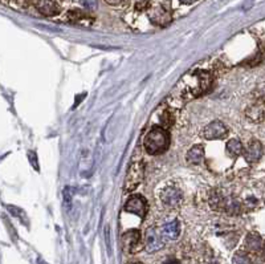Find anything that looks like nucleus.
Listing matches in <instances>:
<instances>
[{
  "mask_svg": "<svg viewBox=\"0 0 265 264\" xmlns=\"http://www.w3.org/2000/svg\"><path fill=\"white\" fill-rule=\"evenodd\" d=\"M212 75L210 72L194 71L182 78L177 86V93L184 100H192L207 93L212 86Z\"/></svg>",
  "mask_w": 265,
  "mask_h": 264,
  "instance_id": "obj_1",
  "label": "nucleus"
},
{
  "mask_svg": "<svg viewBox=\"0 0 265 264\" xmlns=\"http://www.w3.org/2000/svg\"><path fill=\"white\" fill-rule=\"evenodd\" d=\"M145 150L150 154V156H158L162 154L170 146V136L169 131L166 130L162 126L153 127L145 137L144 141Z\"/></svg>",
  "mask_w": 265,
  "mask_h": 264,
  "instance_id": "obj_2",
  "label": "nucleus"
},
{
  "mask_svg": "<svg viewBox=\"0 0 265 264\" xmlns=\"http://www.w3.org/2000/svg\"><path fill=\"white\" fill-rule=\"evenodd\" d=\"M145 177V165L142 161H136L132 162L131 166L126 173L125 178V191L130 193L132 190H136L140 186Z\"/></svg>",
  "mask_w": 265,
  "mask_h": 264,
  "instance_id": "obj_3",
  "label": "nucleus"
},
{
  "mask_svg": "<svg viewBox=\"0 0 265 264\" xmlns=\"http://www.w3.org/2000/svg\"><path fill=\"white\" fill-rule=\"evenodd\" d=\"M159 198H161V202L167 208H171V210H177V208L181 207L182 202H183V194L177 186H166L161 190L159 193Z\"/></svg>",
  "mask_w": 265,
  "mask_h": 264,
  "instance_id": "obj_4",
  "label": "nucleus"
},
{
  "mask_svg": "<svg viewBox=\"0 0 265 264\" xmlns=\"http://www.w3.org/2000/svg\"><path fill=\"white\" fill-rule=\"evenodd\" d=\"M122 247L126 252L136 253L140 252L145 247V240L142 239V235L138 230H129L122 235L121 238Z\"/></svg>",
  "mask_w": 265,
  "mask_h": 264,
  "instance_id": "obj_5",
  "label": "nucleus"
},
{
  "mask_svg": "<svg viewBox=\"0 0 265 264\" xmlns=\"http://www.w3.org/2000/svg\"><path fill=\"white\" fill-rule=\"evenodd\" d=\"M148 12L151 23L155 26L166 27L171 22V12L169 10H166L163 6H154V7L151 6Z\"/></svg>",
  "mask_w": 265,
  "mask_h": 264,
  "instance_id": "obj_6",
  "label": "nucleus"
},
{
  "mask_svg": "<svg viewBox=\"0 0 265 264\" xmlns=\"http://www.w3.org/2000/svg\"><path fill=\"white\" fill-rule=\"evenodd\" d=\"M228 134V129L221 121H212L207 125L202 131V136L206 140H220Z\"/></svg>",
  "mask_w": 265,
  "mask_h": 264,
  "instance_id": "obj_7",
  "label": "nucleus"
},
{
  "mask_svg": "<svg viewBox=\"0 0 265 264\" xmlns=\"http://www.w3.org/2000/svg\"><path fill=\"white\" fill-rule=\"evenodd\" d=\"M125 210L129 212L136 214L140 218H145L146 212H148V203L145 201L144 197L141 195H132L127 199L125 205Z\"/></svg>",
  "mask_w": 265,
  "mask_h": 264,
  "instance_id": "obj_8",
  "label": "nucleus"
},
{
  "mask_svg": "<svg viewBox=\"0 0 265 264\" xmlns=\"http://www.w3.org/2000/svg\"><path fill=\"white\" fill-rule=\"evenodd\" d=\"M165 240L162 239L159 231L155 228H148L145 232V248L148 249L149 252H155L163 247Z\"/></svg>",
  "mask_w": 265,
  "mask_h": 264,
  "instance_id": "obj_9",
  "label": "nucleus"
},
{
  "mask_svg": "<svg viewBox=\"0 0 265 264\" xmlns=\"http://www.w3.org/2000/svg\"><path fill=\"white\" fill-rule=\"evenodd\" d=\"M159 234H161L165 242L177 240L179 238V235H181V223H179V220L174 219L171 222H167V223L163 224L159 228Z\"/></svg>",
  "mask_w": 265,
  "mask_h": 264,
  "instance_id": "obj_10",
  "label": "nucleus"
},
{
  "mask_svg": "<svg viewBox=\"0 0 265 264\" xmlns=\"http://www.w3.org/2000/svg\"><path fill=\"white\" fill-rule=\"evenodd\" d=\"M35 6L41 15L48 16V18L59 15L61 12V6L57 0H36Z\"/></svg>",
  "mask_w": 265,
  "mask_h": 264,
  "instance_id": "obj_11",
  "label": "nucleus"
},
{
  "mask_svg": "<svg viewBox=\"0 0 265 264\" xmlns=\"http://www.w3.org/2000/svg\"><path fill=\"white\" fill-rule=\"evenodd\" d=\"M262 157V145L257 140H252L244 150V158L248 164H256L261 160Z\"/></svg>",
  "mask_w": 265,
  "mask_h": 264,
  "instance_id": "obj_12",
  "label": "nucleus"
},
{
  "mask_svg": "<svg viewBox=\"0 0 265 264\" xmlns=\"http://www.w3.org/2000/svg\"><path fill=\"white\" fill-rule=\"evenodd\" d=\"M245 115L252 122L260 123L265 119V102L257 100L245 109Z\"/></svg>",
  "mask_w": 265,
  "mask_h": 264,
  "instance_id": "obj_13",
  "label": "nucleus"
},
{
  "mask_svg": "<svg viewBox=\"0 0 265 264\" xmlns=\"http://www.w3.org/2000/svg\"><path fill=\"white\" fill-rule=\"evenodd\" d=\"M244 248L247 252L257 253L262 251L264 248V240L257 232H249L245 236V242H244Z\"/></svg>",
  "mask_w": 265,
  "mask_h": 264,
  "instance_id": "obj_14",
  "label": "nucleus"
},
{
  "mask_svg": "<svg viewBox=\"0 0 265 264\" xmlns=\"http://www.w3.org/2000/svg\"><path fill=\"white\" fill-rule=\"evenodd\" d=\"M186 160L190 165H202L204 164V160H206V153H204V148L202 145H195L194 148L187 152V156H186Z\"/></svg>",
  "mask_w": 265,
  "mask_h": 264,
  "instance_id": "obj_15",
  "label": "nucleus"
},
{
  "mask_svg": "<svg viewBox=\"0 0 265 264\" xmlns=\"http://www.w3.org/2000/svg\"><path fill=\"white\" fill-rule=\"evenodd\" d=\"M223 211L227 212L228 215H239L243 211V205L235 197H227L223 206Z\"/></svg>",
  "mask_w": 265,
  "mask_h": 264,
  "instance_id": "obj_16",
  "label": "nucleus"
},
{
  "mask_svg": "<svg viewBox=\"0 0 265 264\" xmlns=\"http://www.w3.org/2000/svg\"><path fill=\"white\" fill-rule=\"evenodd\" d=\"M225 198L227 197L223 194V191H220V190H212L210 194V198H208L210 206L214 208V210H216V211H219V210L223 211V206H224Z\"/></svg>",
  "mask_w": 265,
  "mask_h": 264,
  "instance_id": "obj_17",
  "label": "nucleus"
},
{
  "mask_svg": "<svg viewBox=\"0 0 265 264\" xmlns=\"http://www.w3.org/2000/svg\"><path fill=\"white\" fill-rule=\"evenodd\" d=\"M241 153H243V145H241V142L239 140L233 138V140L228 141V144H227V154L229 157H237Z\"/></svg>",
  "mask_w": 265,
  "mask_h": 264,
  "instance_id": "obj_18",
  "label": "nucleus"
},
{
  "mask_svg": "<svg viewBox=\"0 0 265 264\" xmlns=\"http://www.w3.org/2000/svg\"><path fill=\"white\" fill-rule=\"evenodd\" d=\"M89 19L88 15H85L84 12L80 10H74V11H69L66 14V20L72 23H85Z\"/></svg>",
  "mask_w": 265,
  "mask_h": 264,
  "instance_id": "obj_19",
  "label": "nucleus"
},
{
  "mask_svg": "<svg viewBox=\"0 0 265 264\" xmlns=\"http://www.w3.org/2000/svg\"><path fill=\"white\" fill-rule=\"evenodd\" d=\"M232 264H252V259L247 251H237L232 257Z\"/></svg>",
  "mask_w": 265,
  "mask_h": 264,
  "instance_id": "obj_20",
  "label": "nucleus"
},
{
  "mask_svg": "<svg viewBox=\"0 0 265 264\" xmlns=\"http://www.w3.org/2000/svg\"><path fill=\"white\" fill-rule=\"evenodd\" d=\"M3 2L4 3H7L10 7L22 10V8H27L28 6H31L35 0H3ZM35 3H36V2H35Z\"/></svg>",
  "mask_w": 265,
  "mask_h": 264,
  "instance_id": "obj_21",
  "label": "nucleus"
},
{
  "mask_svg": "<svg viewBox=\"0 0 265 264\" xmlns=\"http://www.w3.org/2000/svg\"><path fill=\"white\" fill-rule=\"evenodd\" d=\"M161 121H162L163 126H165V127L171 126V125H173V123H174V115H173V113L169 112V110H167V112H165L162 114V117H161Z\"/></svg>",
  "mask_w": 265,
  "mask_h": 264,
  "instance_id": "obj_22",
  "label": "nucleus"
},
{
  "mask_svg": "<svg viewBox=\"0 0 265 264\" xmlns=\"http://www.w3.org/2000/svg\"><path fill=\"white\" fill-rule=\"evenodd\" d=\"M150 7H151L150 0H140V2H137V4H136V11H138V12L149 11Z\"/></svg>",
  "mask_w": 265,
  "mask_h": 264,
  "instance_id": "obj_23",
  "label": "nucleus"
},
{
  "mask_svg": "<svg viewBox=\"0 0 265 264\" xmlns=\"http://www.w3.org/2000/svg\"><path fill=\"white\" fill-rule=\"evenodd\" d=\"M81 4L86 10H94L97 7V0H81Z\"/></svg>",
  "mask_w": 265,
  "mask_h": 264,
  "instance_id": "obj_24",
  "label": "nucleus"
},
{
  "mask_svg": "<svg viewBox=\"0 0 265 264\" xmlns=\"http://www.w3.org/2000/svg\"><path fill=\"white\" fill-rule=\"evenodd\" d=\"M109 6H113V7H119V6H123V4L127 2V0H105Z\"/></svg>",
  "mask_w": 265,
  "mask_h": 264,
  "instance_id": "obj_25",
  "label": "nucleus"
},
{
  "mask_svg": "<svg viewBox=\"0 0 265 264\" xmlns=\"http://www.w3.org/2000/svg\"><path fill=\"white\" fill-rule=\"evenodd\" d=\"M165 264H181V261L177 260V259H169L167 261H165Z\"/></svg>",
  "mask_w": 265,
  "mask_h": 264,
  "instance_id": "obj_26",
  "label": "nucleus"
},
{
  "mask_svg": "<svg viewBox=\"0 0 265 264\" xmlns=\"http://www.w3.org/2000/svg\"><path fill=\"white\" fill-rule=\"evenodd\" d=\"M179 2H182L183 4H192L195 3L196 0H179Z\"/></svg>",
  "mask_w": 265,
  "mask_h": 264,
  "instance_id": "obj_27",
  "label": "nucleus"
},
{
  "mask_svg": "<svg viewBox=\"0 0 265 264\" xmlns=\"http://www.w3.org/2000/svg\"><path fill=\"white\" fill-rule=\"evenodd\" d=\"M258 100L262 101V102H265V92H262V93L260 94V97H258Z\"/></svg>",
  "mask_w": 265,
  "mask_h": 264,
  "instance_id": "obj_28",
  "label": "nucleus"
},
{
  "mask_svg": "<svg viewBox=\"0 0 265 264\" xmlns=\"http://www.w3.org/2000/svg\"><path fill=\"white\" fill-rule=\"evenodd\" d=\"M262 251H264V256H265V242H264V248H262Z\"/></svg>",
  "mask_w": 265,
  "mask_h": 264,
  "instance_id": "obj_29",
  "label": "nucleus"
},
{
  "mask_svg": "<svg viewBox=\"0 0 265 264\" xmlns=\"http://www.w3.org/2000/svg\"><path fill=\"white\" fill-rule=\"evenodd\" d=\"M130 264H140V263H130Z\"/></svg>",
  "mask_w": 265,
  "mask_h": 264,
  "instance_id": "obj_30",
  "label": "nucleus"
}]
</instances>
